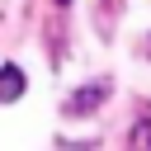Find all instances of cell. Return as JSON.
I'll return each instance as SVG.
<instances>
[{
  "label": "cell",
  "mask_w": 151,
  "mask_h": 151,
  "mask_svg": "<svg viewBox=\"0 0 151 151\" xmlns=\"http://www.w3.org/2000/svg\"><path fill=\"white\" fill-rule=\"evenodd\" d=\"M109 94H113V80H94V85H80V90L66 99V113H71V118H85V113H94V109H99Z\"/></svg>",
  "instance_id": "1"
},
{
  "label": "cell",
  "mask_w": 151,
  "mask_h": 151,
  "mask_svg": "<svg viewBox=\"0 0 151 151\" xmlns=\"http://www.w3.org/2000/svg\"><path fill=\"white\" fill-rule=\"evenodd\" d=\"M19 94H24V71L14 61H5L0 66V104H14Z\"/></svg>",
  "instance_id": "2"
},
{
  "label": "cell",
  "mask_w": 151,
  "mask_h": 151,
  "mask_svg": "<svg viewBox=\"0 0 151 151\" xmlns=\"http://www.w3.org/2000/svg\"><path fill=\"white\" fill-rule=\"evenodd\" d=\"M57 5H61V9H66V5H71V0H57Z\"/></svg>",
  "instance_id": "3"
},
{
  "label": "cell",
  "mask_w": 151,
  "mask_h": 151,
  "mask_svg": "<svg viewBox=\"0 0 151 151\" xmlns=\"http://www.w3.org/2000/svg\"><path fill=\"white\" fill-rule=\"evenodd\" d=\"M146 57H151V38H146Z\"/></svg>",
  "instance_id": "4"
}]
</instances>
